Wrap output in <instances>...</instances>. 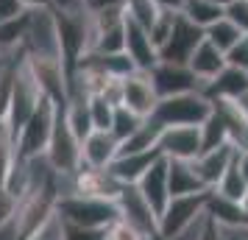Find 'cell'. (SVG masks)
Instances as JSON below:
<instances>
[{
    "mask_svg": "<svg viewBox=\"0 0 248 240\" xmlns=\"http://www.w3.org/2000/svg\"><path fill=\"white\" fill-rule=\"evenodd\" d=\"M64 221V218H62ZM64 240H106V229H92V226H76L64 221Z\"/></svg>",
    "mask_w": 248,
    "mask_h": 240,
    "instance_id": "e575fe53",
    "label": "cell"
},
{
    "mask_svg": "<svg viewBox=\"0 0 248 240\" xmlns=\"http://www.w3.org/2000/svg\"><path fill=\"white\" fill-rule=\"evenodd\" d=\"M117 148H120V143L112 137V131L95 128L81 143V168H109L112 160L117 157Z\"/></svg>",
    "mask_w": 248,
    "mask_h": 240,
    "instance_id": "2e32d148",
    "label": "cell"
},
{
    "mask_svg": "<svg viewBox=\"0 0 248 240\" xmlns=\"http://www.w3.org/2000/svg\"><path fill=\"white\" fill-rule=\"evenodd\" d=\"M84 6L90 12H101V9H114V6H125V0H84Z\"/></svg>",
    "mask_w": 248,
    "mask_h": 240,
    "instance_id": "f35d334b",
    "label": "cell"
},
{
    "mask_svg": "<svg viewBox=\"0 0 248 240\" xmlns=\"http://www.w3.org/2000/svg\"><path fill=\"white\" fill-rule=\"evenodd\" d=\"M248 92V73L240 67H232L226 64L217 76H215L206 87H203V95L209 101H237L240 95Z\"/></svg>",
    "mask_w": 248,
    "mask_h": 240,
    "instance_id": "e0dca14e",
    "label": "cell"
},
{
    "mask_svg": "<svg viewBox=\"0 0 248 240\" xmlns=\"http://www.w3.org/2000/svg\"><path fill=\"white\" fill-rule=\"evenodd\" d=\"M123 12L131 23L142 25L145 31H151V25L156 23V17L162 14V6H159L156 0H125Z\"/></svg>",
    "mask_w": 248,
    "mask_h": 240,
    "instance_id": "4316f807",
    "label": "cell"
},
{
    "mask_svg": "<svg viewBox=\"0 0 248 240\" xmlns=\"http://www.w3.org/2000/svg\"><path fill=\"white\" fill-rule=\"evenodd\" d=\"M215 112V103L198 92H181V95H170V98H159L156 109H154V120L162 126H201L203 120Z\"/></svg>",
    "mask_w": 248,
    "mask_h": 240,
    "instance_id": "3957f363",
    "label": "cell"
},
{
    "mask_svg": "<svg viewBox=\"0 0 248 240\" xmlns=\"http://www.w3.org/2000/svg\"><path fill=\"white\" fill-rule=\"evenodd\" d=\"M90 114H92V126L109 131L112 128V117H114V106L101 95H90Z\"/></svg>",
    "mask_w": 248,
    "mask_h": 240,
    "instance_id": "1f68e13d",
    "label": "cell"
},
{
    "mask_svg": "<svg viewBox=\"0 0 248 240\" xmlns=\"http://www.w3.org/2000/svg\"><path fill=\"white\" fill-rule=\"evenodd\" d=\"M45 160L50 162V168L56 173H78V168H81V140L76 137V131L64 120V106L59 112L53 137L47 143Z\"/></svg>",
    "mask_w": 248,
    "mask_h": 240,
    "instance_id": "52a82bcc",
    "label": "cell"
},
{
    "mask_svg": "<svg viewBox=\"0 0 248 240\" xmlns=\"http://www.w3.org/2000/svg\"><path fill=\"white\" fill-rule=\"evenodd\" d=\"M203 28L195 25L190 17L184 14H176V23H173V31L165 39V45L159 48V59L162 62H176V64H187L192 56V50L203 42Z\"/></svg>",
    "mask_w": 248,
    "mask_h": 240,
    "instance_id": "ba28073f",
    "label": "cell"
},
{
    "mask_svg": "<svg viewBox=\"0 0 248 240\" xmlns=\"http://www.w3.org/2000/svg\"><path fill=\"white\" fill-rule=\"evenodd\" d=\"M229 62H226V53L220 50V48H215L206 36H203V42L195 50H192V56H190V62H187V67L195 73V79L201 81L203 87L209 84V81L220 73V70L226 67Z\"/></svg>",
    "mask_w": 248,
    "mask_h": 240,
    "instance_id": "d6986e66",
    "label": "cell"
},
{
    "mask_svg": "<svg viewBox=\"0 0 248 240\" xmlns=\"http://www.w3.org/2000/svg\"><path fill=\"white\" fill-rule=\"evenodd\" d=\"M203 34H206V39H209V42H212L215 48H220V50H229V48L234 45V42H240V36H243V31H240V28H237L234 23H232V20H229V17H220V20H217V23H212L209 25V28H206V31H203Z\"/></svg>",
    "mask_w": 248,
    "mask_h": 240,
    "instance_id": "83f0119b",
    "label": "cell"
},
{
    "mask_svg": "<svg viewBox=\"0 0 248 240\" xmlns=\"http://www.w3.org/2000/svg\"><path fill=\"white\" fill-rule=\"evenodd\" d=\"M148 76L154 81V90L159 98H170V95H181V92H203V84L195 79L187 64H176V62H162L159 59L154 67L148 70Z\"/></svg>",
    "mask_w": 248,
    "mask_h": 240,
    "instance_id": "30bf717a",
    "label": "cell"
},
{
    "mask_svg": "<svg viewBox=\"0 0 248 240\" xmlns=\"http://www.w3.org/2000/svg\"><path fill=\"white\" fill-rule=\"evenodd\" d=\"M212 190L226 195V198H232V201H240V204H243V198H246V193H248V182H246V176H243V171H240L237 160L229 165V171L220 176V182L215 184Z\"/></svg>",
    "mask_w": 248,
    "mask_h": 240,
    "instance_id": "d4e9b609",
    "label": "cell"
},
{
    "mask_svg": "<svg viewBox=\"0 0 248 240\" xmlns=\"http://www.w3.org/2000/svg\"><path fill=\"white\" fill-rule=\"evenodd\" d=\"M237 165H240V171H243V176H246V182H248V151L237 154Z\"/></svg>",
    "mask_w": 248,
    "mask_h": 240,
    "instance_id": "b9f144b4",
    "label": "cell"
},
{
    "mask_svg": "<svg viewBox=\"0 0 248 240\" xmlns=\"http://www.w3.org/2000/svg\"><path fill=\"white\" fill-rule=\"evenodd\" d=\"M59 112H62V103H56L53 98L42 95L39 106L34 109V114L25 120V126L17 134V160H34V157H45L47 143L53 137V128H56Z\"/></svg>",
    "mask_w": 248,
    "mask_h": 240,
    "instance_id": "7a4b0ae2",
    "label": "cell"
},
{
    "mask_svg": "<svg viewBox=\"0 0 248 240\" xmlns=\"http://www.w3.org/2000/svg\"><path fill=\"white\" fill-rule=\"evenodd\" d=\"M14 162H17V134L9 126V120H0V187L6 184Z\"/></svg>",
    "mask_w": 248,
    "mask_h": 240,
    "instance_id": "cb8c5ba5",
    "label": "cell"
},
{
    "mask_svg": "<svg viewBox=\"0 0 248 240\" xmlns=\"http://www.w3.org/2000/svg\"><path fill=\"white\" fill-rule=\"evenodd\" d=\"M20 53L28 59H62V42H59V25L53 9H31V20H28V31H25Z\"/></svg>",
    "mask_w": 248,
    "mask_h": 240,
    "instance_id": "277c9868",
    "label": "cell"
},
{
    "mask_svg": "<svg viewBox=\"0 0 248 240\" xmlns=\"http://www.w3.org/2000/svg\"><path fill=\"white\" fill-rule=\"evenodd\" d=\"M195 240H223V235H220L217 224L206 215V218H203V226H201V232H198V238H195Z\"/></svg>",
    "mask_w": 248,
    "mask_h": 240,
    "instance_id": "74e56055",
    "label": "cell"
},
{
    "mask_svg": "<svg viewBox=\"0 0 248 240\" xmlns=\"http://www.w3.org/2000/svg\"><path fill=\"white\" fill-rule=\"evenodd\" d=\"M14 53H17V50H14ZM3 56H9V53H0V59H3Z\"/></svg>",
    "mask_w": 248,
    "mask_h": 240,
    "instance_id": "f6af8a7d",
    "label": "cell"
},
{
    "mask_svg": "<svg viewBox=\"0 0 248 240\" xmlns=\"http://www.w3.org/2000/svg\"><path fill=\"white\" fill-rule=\"evenodd\" d=\"M28 20H31V9L23 12L20 17H14V20L0 23V53H14V50L23 48L25 31H28Z\"/></svg>",
    "mask_w": 248,
    "mask_h": 240,
    "instance_id": "603a6c76",
    "label": "cell"
},
{
    "mask_svg": "<svg viewBox=\"0 0 248 240\" xmlns=\"http://www.w3.org/2000/svg\"><path fill=\"white\" fill-rule=\"evenodd\" d=\"M162 131H165V126H162L159 120H154V117H145L134 134L120 143L117 154H140V151H154V148L159 145Z\"/></svg>",
    "mask_w": 248,
    "mask_h": 240,
    "instance_id": "7402d4cb",
    "label": "cell"
},
{
    "mask_svg": "<svg viewBox=\"0 0 248 240\" xmlns=\"http://www.w3.org/2000/svg\"><path fill=\"white\" fill-rule=\"evenodd\" d=\"M212 3H217V6H223V9H226V6H229V3H234V0H212Z\"/></svg>",
    "mask_w": 248,
    "mask_h": 240,
    "instance_id": "7bdbcfd3",
    "label": "cell"
},
{
    "mask_svg": "<svg viewBox=\"0 0 248 240\" xmlns=\"http://www.w3.org/2000/svg\"><path fill=\"white\" fill-rule=\"evenodd\" d=\"M25 9H50V3L53 0H20Z\"/></svg>",
    "mask_w": 248,
    "mask_h": 240,
    "instance_id": "60d3db41",
    "label": "cell"
},
{
    "mask_svg": "<svg viewBox=\"0 0 248 240\" xmlns=\"http://www.w3.org/2000/svg\"><path fill=\"white\" fill-rule=\"evenodd\" d=\"M17 209H20V198L12 195L6 187H0V232H3L6 226H12Z\"/></svg>",
    "mask_w": 248,
    "mask_h": 240,
    "instance_id": "836d02e7",
    "label": "cell"
},
{
    "mask_svg": "<svg viewBox=\"0 0 248 240\" xmlns=\"http://www.w3.org/2000/svg\"><path fill=\"white\" fill-rule=\"evenodd\" d=\"M206 212V193L173 195L159 215V240H176Z\"/></svg>",
    "mask_w": 248,
    "mask_h": 240,
    "instance_id": "8992f818",
    "label": "cell"
},
{
    "mask_svg": "<svg viewBox=\"0 0 248 240\" xmlns=\"http://www.w3.org/2000/svg\"><path fill=\"white\" fill-rule=\"evenodd\" d=\"M106 240H154L151 235H145V232H140V229H134L131 224H125V221H114L112 226L106 229Z\"/></svg>",
    "mask_w": 248,
    "mask_h": 240,
    "instance_id": "d6a6232c",
    "label": "cell"
},
{
    "mask_svg": "<svg viewBox=\"0 0 248 240\" xmlns=\"http://www.w3.org/2000/svg\"><path fill=\"white\" fill-rule=\"evenodd\" d=\"M226 143H229V131H226L223 117L217 112H212L201 123V154L203 151H212V148H220Z\"/></svg>",
    "mask_w": 248,
    "mask_h": 240,
    "instance_id": "f1b7e54d",
    "label": "cell"
},
{
    "mask_svg": "<svg viewBox=\"0 0 248 240\" xmlns=\"http://www.w3.org/2000/svg\"><path fill=\"white\" fill-rule=\"evenodd\" d=\"M159 157H162L159 148L140 151V154H117L112 160V165H109V173H112L120 184H137L142 179V173H145Z\"/></svg>",
    "mask_w": 248,
    "mask_h": 240,
    "instance_id": "ac0fdd59",
    "label": "cell"
},
{
    "mask_svg": "<svg viewBox=\"0 0 248 240\" xmlns=\"http://www.w3.org/2000/svg\"><path fill=\"white\" fill-rule=\"evenodd\" d=\"M25 240H64V221H62V215L53 209Z\"/></svg>",
    "mask_w": 248,
    "mask_h": 240,
    "instance_id": "4dcf8cb0",
    "label": "cell"
},
{
    "mask_svg": "<svg viewBox=\"0 0 248 240\" xmlns=\"http://www.w3.org/2000/svg\"><path fill=\"white\" fill-rule=\"evenodd\" d=\"M184 17H190L195 25H201L203 31L209 28L212 23H217L223 17V6H217L212 0H187V6L181 9Z\"/></svg>",
    "mask_w": 248,
    "mask_h": 240,
    "instance_id": "484cf974",
    "label": "cell"
},
{
    "mask_svg": "<svg viewBox=\"0 0 248 240\" xmlns=\"http://www.w3.org/2000/svg\"><path fill=\"white\" fill-rule=\"evenodd\" d=\"M42 87L36 81L34 70L28 64V59L20 53V62H17V73H14V90H12V106H9V126L14 128V134H20V128L25 126V120L34 114V109L42 101Z\"/></svg>",
    "mask_w": 248,
    "mask_h": 240,
    "instance_id": "5b68a950",
    "label": "cell"
},
{
    "mask_svg": "<svg viewBox=\"0 0 248 240\" xmlns=\"http://www.w3.org/2000/svg\"><path fill=\"white\" fill-rule=\"evenodd\" d=\"M226 62L232 64V67H240L248 73V34L240 36V42H234V45L226 50Z\"/></svg>",
    "mask_w": 248,
    "mask_h": 240,
    "instance_id": "d590c367",
    "label": "cell"
},
{
    "mask_svg": "<svg viewBox=\"0 0 248 240\" xmlns=\"http://www.w3.org/2000/svg\"><path fill=\"white\" fill-rule=\"evenodd\" d=\"M56 212L67 224L92 226V229H109L120 218L117 201H112V198H98V195H84V193L59 195Z\"/></svg>",
    "mask_w": 248,
    "mask_h": 240,
    "instance_id": "6da1fadb",
    "label": "cell"
},
{
    "mask_svg": "<svg viewBox=\"0 0 248 240\" xmlns=\"http://www.w3.org/2000/svg\"><path fill=\"white\" fill-rule=\"evenodd\" d=\"M156 148L168 160H195L201 154V126H168Z\"/></svg>",
    "mask_w": 248,
    "mask_h": 240,
    "instance_id": "8fae6325",
    "label": "cell"
},
{
    "mask_svg": "<svg viewBox=\"0 0 248 240\" xmlns=\"http://www.w3.org/2000/svg\"><path fill=\"white\" fill-rule=\"evenodd\" d=\"M168 182L170 195H195L206 193L203 182L192 168V160H168Z\"/></svg>",
    "mask_w": 248,
    "mask_h": 240,
    "instance_id": "44dd1931",
    "label": "cell"
},
{
    "mask_svg": "<svg viewBox=\"0 0 248 240\" xmlns=\"http://www.w3.org/2000/svg\"><path fill=\"white\" fill-rule=\"evenodd\" d=\"M243 209L248 212V193H246V198H243Z\"/></svg>",
    "mask_w": 248,
    "mask_h": 240,
    "instance_id": "ee69618b",
    "label": "cell"
},
{
    "mask_svg": "<svg viewBox=\"0 0 248 240\" xmlns=\"http://www.w3.org/2000/svg\"><path fill=\"white\" fill-rule=\"evenodd\" d=\"M125 56L131 59V64L137 70H142V73H148L159 62V48L154 45L151 34L142 25L131 23L128 17H125Z\"/></svg>",
    "mask_w": 248,
    "mask_h": 240,
    "instance_id": "9a60e30c",
    "label": "cell"
},
{
    "mask_svg": "<svg viewBox=\"0 0 248 240\" xmlns=\"http://www.w3.org/2000/svg\"><path fill=\"white\" fill-rule=\"evenodd\" d=\"M140 187V193L145 195V201L151 204V209L156 212V218L165 212V207L170 204V182H168V157H159L145 173H142V179L137 182Z\"/></svg>",
    "mask_w": 248,
    "mask_h": 240,
    "instance_id": "4fadbf2b",
    "label": "cell"
},
{
    "mask_svg": "<svg viewBox=\"0 0 248 240\" xmlns=\"http://www.w3.org/2000/svg\"><path fill=\"white\" fill-rule=\"evenodd\" d=\"M162 9H168V12H181L184 6H187V0H156Z\"/></svg>",
    "mask_w": 248,
    "mask_h": 240,
    "instance_id": "ab89813d",
    "label": "cell"
},
{
    "mask_svg": "<svg viewBox=\"0 0 248 240\" xmlns=\"http://www.w3.org/2000/svg\"><path fill=\"white\" fill-rule=\"evenodd\" d=\"M237 154H240V151H237L232 143H226L220 148L203 151V154H198V157L192 160V168H195V173H198V179L203 182L206 190H212L215 184L220 182V176H223V173L229 171V165L237 160Z\"/></svg>",
    "mask_w": 248,
    "mask_h": 240,
    "instance_id": "5bb4252c",
    "label": "cell"
},
{
    "mask_svg": "<svg viewBox=\"0 0 248 240\" xmlns=\"http://www.w3.org/2000/svg\"><path fill=\"white\" fill-rule=\"evenodd\" d=\"M145 117H140L137 112H131L128 106H114V117H112V137L117 140V143H123V140H128L131 134H134L137 128H140V123H142Z\"/></svg>",
    "mask_w": 248,
    "mask_h": 240,
    "instance_id": "f546056e",
    "label": "cell"
},
{
    "mask_svg": "<svg viewBox=\"0 0 248 240\" xmlns=\"http://www.w3.org/2000/svg\"><path fill=\"white\" fill-rule=\"evenodd\" d=\"M156 103H159V95L154 90V81H151L148 73L134 70L123 79V106H128L140 117H151Z\"/></svg>",
    "mask_w": 248,
    "mask_h": 240,
    "instance_id": "7c38bea8",
    "label": "cell"
},
{
    "mask_svg": "<svg viewBox=\"0 0 248 240\" xmlns=\"http://www.w3.org/2000/svg\"><path fill=\"white\" fill-rule=\"evenodd\" d=\"M117 209H120V221L131 224L134 229L151 235L154 240H159V218L151 209V204L145 201V195L140 193L137 184H123L117 193Z\"/></svg>",
    "mask_w": 248,
    "mask_h": 240,
    "instance_id": "9c48e42d",
    "label": "cell"
},
{
    "mask_svg": "<svg viewBox=\"0 0 248 240\" xmlns=\"http://www.w3.org/2000/svg\"><path fill=\"white\" fill-rule=\"evenodd\" d=\"M206 215L212 218L217 226H243V224H248V212L243 209V204L215 193V190H206Z\"/></svg>",
    "mask_w": 248,
    "mask_h": 240,
    "instance_id": "ffe728a7",
    "label": "cell"
},
{
    "mask_svg": "<svg viewBox=\"0 0 248 240\" xmlns=\"http://www.w3.org/2000/svg\"><path fill=\"white\" fill-rule=\"evenodd\" d=\"M23 12H28L20 0H0V23H6V20H14V17H20Z\"/></svg>",
    "mask_w": 248,
    "mask_h": 240,
    "instance_id": "8d00e7d4",
    "label": "cell"
}]
</instances>
